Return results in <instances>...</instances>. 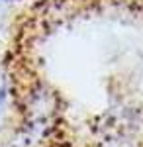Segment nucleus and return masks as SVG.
<instances>
[{
	"instance_id": "nucleus-1",
	"label": "nucleus",
	"mask_w": 143,
	"mask_h": 147,
	"mask_svg": "<svg viewBox=\"0 0 143 147\" xmlns=\"http://www.w3.org/2000/svg\"><path fill=\"white\" fill-rule=\"evenodd\" d=\"M6 98H8V90H6V86H0V118H2V114H4Z\"/></svg>"
}]
</instances>
